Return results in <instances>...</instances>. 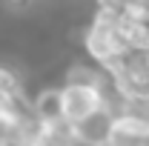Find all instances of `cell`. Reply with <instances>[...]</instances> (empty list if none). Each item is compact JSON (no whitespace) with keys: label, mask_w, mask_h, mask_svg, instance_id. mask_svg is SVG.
Returning a JSON list of instances; mask_svg holds the SVG:
<instances>
[{"label":"cell","mask_w":149,"mask_h":146,"mask_svg":"<svg viewBox=\"0 0 149 146\" xmlns=\"http://www.w3.org/2000/svg\"><path fill=\"white\" fill-rule=\"evenodd\" d=\"M29 112H32V117L40 120V123L63 120V117H60V86H43V89L32 97Z\"/></svg>","instance_id":"5b68a950"},{"label":"cell","mask_w":149,"mask_h":146,"mask_svg":"<svg viewBox=\"0 0 149 146\" xmlns=\"http://www.w3.org/2000/svg\"><path fill=\"white\" fill-rule=\"evenodd\" d=\"M83 49H86L89 60L106 72L129 55V46L123 43V37L118 32V23L109 26V23H97V20H92L89 29L83 32Z\"/></svg>","instance_id":"7a4b0ae2"},{"label":"cell","mask_w":149,"mask_h":146,"mask_svg":"<svg viewBox=\"0 0 149 146\" xmlns=\"http://www.w3.org/2000/svg\"><path fill=\"white\" fill-rule=\"evenodd\" d=\"M109 109V86H86V83H60V117L63 123L77 126L80 120Z\"/></svg>","instance_id":"6da1fadb"},{"label":"cell","mask_w":149,"mask_h":146,"mask_svg":"<svg viewBox=\"0 0 149 146\" xmlns=\"http://www.w3.org/2000/svg\"><path fill=\"white\" fill-rule=\"evenodd\" d=\"M112 115H115L112 109H100L97 115L72 126L74 140L80 146H106V138H109V129H112Z\"/></svg>","instance_id":"3957f363"},{"label":"cell","mask_w":149,"mask_h":146,"mask_svg":"<svg viewBox=\"0 0 149 146\" xmlns=\"http://www.w3.org/2000/svg\"><path fill=\"white\" fill-rule=\"evenodd\" d=\"M6 3H9V6H15V9H20V6H26L29 0H6Z\"/></svg>","instance_id":"ba28073f"},{"label":"cell","mask_w":149,"mask_h":146,"mask_svg":"<svg viewBox=\"0 0 149 146\" xmlns=\"http://www.w3.org/2000/svg\"><path fill=\"white\" fill-rule=\"evenodd\" d=\"M143 146H149V135H146V140H143Z\"/></svg>","instance_id":"9c48e42d"},{"label":"cell","mask_w":149,"mask_h":146,"mask_svg":"<svg viewBox=\"0 0 149 146\" xmlns=\"http://www.w3.org/2000/svg\"><path fill=\"white\" fill-rule=\"evenodd\" d=\"M29 115H32V112H29V100L23 97V92L0 86V123L17 129Z\"/></svg>","instance_id":"277c9868"},{"label":"cell","mask_w":149,"mask_h":146,"mask_svg":"<svg viewBox=\"0 0 149 146\" xmlns=\"http://www.w3.org/2000/svg\"><path fill=\"white\" fill-rule=\"evenodd\" d=\"M0 86H6V89H15V92H23V86H20V77L9 66H0Z\"/></svg>","instance_id":"8992f818"},{"label":"cell","mask_w":149,"mask_h":146,"mask_svg":"<svg viewBox=\"0 0 149 146\" xmlns=\"http://www.w3.org/2000/svg\"><path fill=\"white\" fill-rule=\"evenodd\" d=\"M0 146H17L15 143V129L6 126V123H0Z\"/></svg>","instance_id":"52a82bcc"}]
</instances>
